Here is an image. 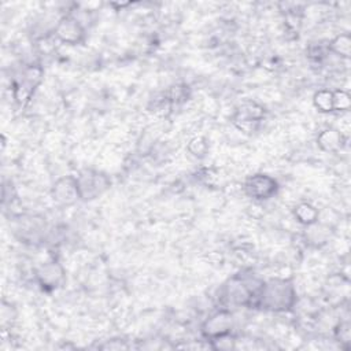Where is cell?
Instances as JSON below:
<instances>
[{"mask_svg": "<svg viewBox=\"0 0 351 351\" xmlns=\"http://www.w3.org/2000/svg\"><path fill=\"white\" fill-rule=\"evenodd\" d=\"M295 304V285L287 278H271L262 284L255 306L273 313H284L292 310Z\"/></svg>", "mask_w": 351, "mask_h": 351, "instance_id": "obj_1", "label": "cell"}, {"mask_svg": "<svg viewBox=\"0 0 351 351\" xmlns=\"http://www.w3.org/2000/svg\"><path fill=\"white\" fill-rule=\"evenodd\" d=\"M75 180L80 191V199L84 202L100 197L111 186L110 177L106 173L93 169L81 170L75 176Z\"/></svg>", "mask_w": 351, "mask_h": 351, "instance_id": "obj_2", "label": "cell"}, {"mask_svg": "<svg viewBox=\"0 0 351 351\" xmlns=\"http://www.w3.org/2000/svg\"><path fill=\"white\" fill-rule=\"evenodd\" d=\"M243 191L252 200L265 202L277 195L278 182L274 177L269 174L256 173L247 177V180L243 184Z\"/></svg>", "mask_w": 351, "mask_h": 351, "instance_id": "obj_3", "label": "cell"}, {"mask_svg": "<svg viewBox=\"0 0 351 351\" xmlns=\"http://www.w3.org/2000/svg\"><path fill=\"white\" fill-rule=\"evenodd\" d=\"M55 37L67 45H80L85 43L86 30L82 22L74 15L62 16L53 27Z\"/></svg>", "mask_w": 351, "mask_h": 351, "instance_id": "obj_4", "label": "cell"}, {"mask_svg": "<svg viewBox=\"0 0 351 351\" xmlns=\"http://www.w3.org/2000/svg\"><path fill=\"white\" fill-rule=\"evenodd\" d=\"M233 315L229 310H218L215 313H213L211 315H208V318L204 319V322L202 324V335L204 339H207L208 341L215 340L218 337L226 336L232 333L233 329Z\"/></svg>", "mask_w": 351, "mask_h": 351, "instance_id": "obj_5", "label": "cell"}, {"mask_svg": "<svg viewBox=\"0 0 351 351\" xmlns=\"http://www.w3.org/2000/svg\"><path fill=\"white\" fill-rule=\"evenodd\" d=\"M265 118V108L255 101H245L237 107L232 119L243 132H252Z\"/></svg>", "mask_w": 351, "mask_h": 351, "instance_id": "obj_6", "label": "cell"}, {"mask_svg": "<svg viewBox=\"0 0 351 351\" xmlns=\"http://www.w3.org/2000/svg\"><path fill=\"white\" fill-rule=\"evenodd\" d=\"M34 278L44 291H53L63 284L66 278V271L59 262L49 261L41 263L34 270Z\"/></svg>", "mask_w": 351, "mask_h": 351, "instance_id": "obj_7", "label": "cell"}, {"mask_svg": "<svg viewBox=\"0 0 351 351\" xmlns=\"http://www.w3.org/2000/svg\"><path fill=\"white\" fill-rule=\"evenodd\" d=\"M51 196L56 204L63 207L73 206L75 202L81 200L75 176H63L58 178L51 188Z\"/></svg>", "mask_w": 351, "mask_h": 351, "instance_id": "obj_8", "label": "cell"}, {"mask_svg": "<svg viewBox=\"0 0 351 351\" xmlns=\"http://www.w3.org/2000/svg\"><path fill=\"white\" fill-rule=\"evenodd\" d=\"M315 143L322 152L335 154L343 149V147L346 145V136L340 129L325 128L317 134Z\"/></svg>", "mask_w": 351, "mask_h": 351, "instance_id": "obj_9", "label": "cell"}, {"mask_svg": "<svg viewBox=\"0 0 351 351\" xmlns=\"http://www.w3.org/2000/svg\"><path fill=\"white\" fill-rule=\"evenodd\" d=\"M293 217L300 225L310 226L319 221V211L311 203L300 202L293 208Z\"/></svg>", "mask_w": 351, "mask_h": 351, "instance_id": "obj_10", "label": "cell"}, {"mask_svg": "<svg viewBox=\"0 0 351 351\" xmlns=\"http://www.w3.org/2000/svg\"><path fill=\"white\" fill-rule=\"evenodd\" d=\"M329 51L335 55L348 59L351 55V37L348 33H340L329 41Z\"/></svg>", "mask_w": 351, "mask_h": 351, "instance_id": "obj_11", "label": "cell"}, {"mask_svg": "<svg viewBox=\"0 0 351 351\" xmlns=\"http://www.w3.org/2000/svg\"><path fill=\"white\" fill-rule=\"evenodd\" d=\"M306 229H307L306 240L310 244L318 247V245L326 243V240L329 237V232H328V228H325V226H322L319 223V221L313 223V225H310V226H306Z\"/></svg>", "mask_w": 351, "mask_h": 351, "instance_id": "obj_12", "label": "cell"}, {"mask_svg": "<svg viewBox=\"0 0 351 351\" xmlns=\"http://www.w3.org/2000/svg\"><path fill=\"white\" fill-rule=\"evenodd\" d=\"M314 107L321 112H333V92L330 89H319L313 96Z\"/></svg>", "mask_w": 351, "mask_h": 351, "instance_id": "obj_13", "label": "cell"}, {"mask_svg": "<svg viewBox=\"0 0 351 351\" xmlns=\"http://www.w3.org/2000/svg\"><path fill=\"white\" fill-rule=\"evenodd\" d=\"M332 92H333V111H337V112L348 111L351 106L350 93L344 89H335Z\"/></svg>", "mask_w": 351, "mask_h": 351, "instance_id": "obj_14", "label": "cell"}, {"mask_svg": "<svg viewBox=\"0 0 351 351\" xmlns=\"http://www.w3.org/2000/svg\"><path fill=\"white\" fill-rule=\"evenodd\" d=\"M208 149V143L204 137H193L189 143H188V151L196 156V158H203L207 154Z\"/></svg>", "mask_w": 351, "mask_h": 351, "instance_id": "obj_15", "label": "cell"}, {"mask_svg": "<svg viewBox=\"0 0 351 351\" xmlns=\"http://www.w3.org/2000/svg\"><path fill=\"white\" fill-rule=\"evenodd\" d=\"M211 347L214 350H230V348H234V337L230 335H226V336H222V337H218L215 340H211Z\"/></svg>", "mask_w": 351, "mask_h": 351, "instance_id": "obj_16", "label": "cell"}, {"mask_svg": "<svg viewBox=\"0 0 351 351\" xmlns=\"http://www.w3.org/2000/svg\"><path fill=\"white\" fill-rule=\"evenodd\" d=\"M336 337L340 343H348L350 341V325L348 322H341L336 326Z\"/></svg>", "mask_w": 351, "mask_h": 351, "instance_id": "obj_17", "label": "cell"}]
</instances>
